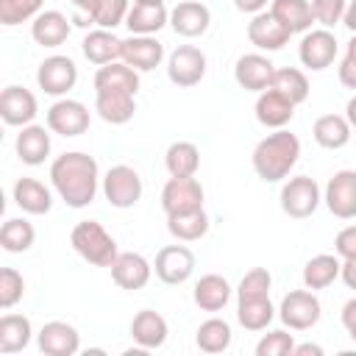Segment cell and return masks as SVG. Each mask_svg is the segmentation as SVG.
<instances>
[{"label": "cell", "mask_w": 356, "mask_h": 356, "mask_svg": "<svg viewBox=\"0 0 356 356\" xmlns=\"http://www.w3.org/2000/svg\"><path fill=\"white\" fill-rule=\"evenodd\" d=\"M253 111H256V120L264 128H275L278 131L295 117V103L289 97H284L281 92H275V89H264V92H259Z\"/></svg>", "instance_id": "7402d4cb"}, {"label": "cell", "mask_w": 356, "mask_h": 356, "mask_svg": "<svg viewBox=\"0 0 356 356\" xmlns=\"http://www.w3.org/2000/svg\"><path fill=\"white\" fill-rule=\"evenodd\" d=\"M323 356V348L320 345H314V342H303V345H295V350H292V356Z\"/></svg>", "instance_id": "db71d44e"}, {"label": "cell", "mask_w": 356, "mask_h": 356, "mask_svg": "<svg viewBox=\"0 0 356 356\" xmlns=\"http://www.w3.org/2000/svg\"><path fill=\"white\" fill-rule=\"evenodd\" d=\"M167 231L178 242H197L209 234V214L203 209L181 211V214H167Z\"/></svg>", "instance_id": "e575fe53"}, {"label": "cell", "mask_w": 356, "mask_h": 356, "mask_svg": "<svg viewBox=\"0 0 356 356\" xmlns=\"http://www.w3.org/2000/svg\"><path fill=\"white\" fill-rule=\"evenodd\" d=\"M345 56H348V58H353V61H356V33H353V36H350V42H348V50H345Z\"/></svg>", "instance_id": "6f0895ef"}, {"label": "cell", "mask_w": 356, "mask_h": 356, "mask_svg": "<svg viewBox=\"0 0 356 356\" xmlns=\"http://www.w3.org/2000/svg\"><path fill=\"white\" fill-rule=\"evenodd\" d=\"M103 195L114 209H131L142 197V175L128 164H114L103 175Z\"/></svg>", "instance_id": "8992f818"}, {"label": "cell", "mask_w": 356, "mask_h": 356, "mask_svg": "<svg viewBox=\"0 0 356 356\" xmlns=\"http://www.w3.org/2000/svg\"><path fill=\"white\" fill-rule=\"evenodd\" d=\"M70 22H72V19H67V17H64L61 11H56V8L42 11V14L31 22V36H33V42L42 44V47H58V44L67 42V36H70V31H72Z\"/></svg>", "instance_id": "484cf974"}, {"label": "cell", "mask_w": 356, "mask_h": 356, "mask_svg": "<svg viewBox=\"0 0 356 356\" xmlns=\"http://www.w3.org/2000/svg\"><path fill=\"white\" fill-rule=\"evenodd\" d=\"M339 81H342V86H348V89H356V61L353 58H342V64H339Z\"/></svg>", "instance_id": "f907efd6"}, {"label": "cell", "mask_w": 356, "mask_h": 356, "mask_svg": "<svg viewBox=\"0 0 356 356\" xmlns=\"http://www.w3.org/2000/svg\"><path fill=\"white\" fill-rule=\"evenodd\" d=\"M161 58H164V44L156 36H136V33H131L128 39H122L120 61H125L136 72L156 70L161 64Z\"/></svg>", "instance_id": "2e32d148"}, {"label": "cell", "mask_w": 356, "mask_h": 356, "mask_svg": "<svg viewBox=\"0 0 356 356\" xmlns=\"http://www.w3.org/2000/svg\"><path fill=\"white\" fill-rule=\"evenodd\" d=\"M39 106H36V95L25 86H6L3 95H0V117L6 125H17V128H25L33 122Z\"/></svg>", "instance_id": "9a60e30c"}, {"label": "cell", "mask_w": 356, "mask_h": 356, "mask_svg": "<svg viewBox=\"0 0 356 356\" xmlns=\"http://www.w3.org/2000/svg\"><path fill=\"white\" fill-rule=\"evenodd\" d=\"M323 195H320V186L314 178L309 175H295L289 178L284 186H281V209L286 217L292 220H306L317 211Z\"/></svg>", "instance_id": "5b68a950"}, {"label": "cell", "mask_w": 356, "mask_h": 356, "mask_svg": "<svg viewBox=\"0 0 356 356\" xmlns=\"http://www.w3.org/2000/svg\"><path fill=\"white\" fill-rule=\"evenodd\" d=\"M209 25H211V11H209V6H203L197 0H184L170 11V28L178 36H186V39L203 36L209 31Z\"/></svg>", "instance_id": "44dd1931"}, {"label": "cell", "mask_w": 356, "mask_h": 356, "mask_svg": "<svg viewBox=\"0 0 356 356\" xmlns=\"http://www.w3.org/2000/svg\"><path fill=\"white\" fill-rule=\"evenodd\" d=\"M153 270H156L159 281H164L170 286H178V284L192 278V273H195V253L186 245H167V248H161L156 253Z\"/></svg>", "instance_id": "9c48e42d"}, {"label": "cell", "mask_w": 356, "mask_h": 356, "mask_svg": "<svg viewBox=\"0 0 356 356\" xmlns=\"http://www.w3.org/2000/svg\"><path fill=\"white\" fill-rule=\"evenodd\" d=\"M100 170L95 156L70 150L50 164V184L70 209H86L97 195Z\"/></svg>", "instance_id": "6da1fadb"}, {"label": "cell", "mask_w": 356, "mask_h": 356, "mask_svg": "<svg viewBox=\"0 0 356 356\" xmlns=\"http://www.w3.org/2000/svg\"><path fill=\"white\" fill-rule=\"evenodd\" d=\"M167 334H170L167 320H164L159 312H153V309H142V312H136L134 320H131V337H134V342H136L139 348H145V350L161 348V345L167 342Z\"/></svg>", "instance_id": "603a6c76"}, {"label": "cell", "mask_w": 356, "mask_h": 356, "mask_svg": "<svg viewBox=\"0 0 356 356\" xmlns=\"http://www.w3.org/2000/svg\"><path fill=\"white\" fill-rule=\"evenodd\" d=\"M267 3L270 0H234L236 11H242V14H259V11H264Z\"/></svg>", "instance_id": "f5cc1de1"}, {"label": "cell", "mask_w": 356, "mask_h": 356, "mask_svg": "<svg viewBox=\"0 0 356 356\" xmlns=\"http://www.w3.org/2000/svg\"><path fill=\"white\" fill-rule=\"evenodd\" d=\"M36 83L44 95L64 97L78 83V67L70 56H47L36 70Z\"/></svg>", "instance_id": "ba28073f"}, {"label": "cell", "mask_w": 356, "mask_h": 356, "mask_svg": "<svg viewBox=\"0 0 356 356\" xmlns=\"http://www.w3.org/2000/svg\"><path fill=\"white\" fill-rule=\"evenodd\" d=\"M167 22H170V11L164 8V3H134L125 17V28L136 36H153Z\"/></svg>", "instance_id": "d4e9b609"}, {"label": "cell", "mask_w": 356, "mask_h": 356, "mask_svg": "<svg viewBox=\"0 0 356 356\" xmlns=\"http://www.w3.org/2000/svg\"><path fill=\"white\" fill-rule=\"evenodd\" d=\"M70 245L75 248V253L83 261H89L95 267H111L114 259L120 256L114 236L97 220H81L70 234Z\"/></svg>", "instance_id": "3957f363"}, {"label": "cell", "mask_w": 356, "mask_h": 356, "mask_svg": "<svg viewBox=\"0 0 356 356\" xmlns=\"http://www.w3.org/2000/svg\"><path fill=\"white\" fill-rule=\"evenodd\" d=\"M289 36H292V31H289L286 25H281L273 11H259V14H253V19L248 22V39H250V44H256L259 50H267V53L281 50V47L289 42Z\"/></svg>", "instance_id": "d6986e66"}, {"label": "cell", "mask_w": 356, "mask_h": 356, "mask_svg": "<svg viewBox=\"0 0 356 356\" xmlns=\"http://www.w3.org/2000/svg\"><path fill=\"white\" fill-rule=\"evenodd\" d=\"M292 350H295V337L281 328L264 334L256 345V356H292Z\"/></svg>", "instance_id": "ee69618b"}, {"label": "cell", "mask_w": 356, "mask_h": 356, "mask_svg": "<svg viewBox=\"0 0 356 356\" xmlns=\"http://www.w3.org/2000/svg\"><path fill=\"white\" fill-rule=\"evenodd\" d=\"M167 78L181 89L200 83L206 78V53L195 44H178L167 58Z\"/></svg>", "instance_id": "52a82bcc"}, {"label": "cell", "mask_w": 356, "mask_h": 356, "mask_svg": "<svg viewBox=\"0 0 356 356\" xmlns=\"http://www.w3.org/2000/svg\"><path fill=\"white\" fill-rule=\"evenodd\" d=\"M275 317V306L270 295L264 298H239L236 300V320L245 331H264Z\"/></svg>", "instance_id": "1f68e13d"}, {"label": "cell", "mask_w": 356, "mask_h": 356, "mask_svg": "<svg viewBox=\"0 0 356 356\" xmlns=\"http://www.w3.org/2000/svg\"><path fill=\"white\" fill-rule=\"evenodd\" d=\"M345 120L350 122V128H356V95L348 100V106H345Z\"/></svg>", "instance_id": "9f6ffc18"}, {"label": "cell", "mask_w": 356, "mask_h": 356, "mask_svg": "<svg viewBox=\"0 0 356 356\" xmlns=\"http://www.w3.org/2000/svg\"><path fill=\"white\" fill-rule=\"evenodd\" d=\"M131 11V0H100V11H97V25L114 31L117 25L125 22Z\"/></svg>", "instance_id": "bcb514c9"}, {"label": "cell", "mask_w": 356, "mask_h": 356, "mask_svg": "<svg viewBox=\"0 0 356 356\" xmlns=\"http://www.w3.org/2000/svg\"><path fill=\"white\" fill-rule=\"evenodd\" d=\"M39 350L44 356H75L81 350V334L64 320H50L39 331Z\"/></svg>", "instance_id": "ac0fdd59"}, {"label": "cell", "mask_w": 356, "mask_h": 356, "mask_svg": "<svg viewBox=\"0 0 356 356\" xmlns=\"http://www.w3.org/2000/svg\"><path fill=\"white\" fill-rule=\"evenodd\" d=\"M81 47H83L86 61H92V64L103 67V64H111V61H117V58H120L122 39H117V36H114V31H108V28H97V31H89V33L83 36Z\"/></svg>", "instance_id": "4316f807"}, {"label": "cell", "mask_w": 356, "mask_h": 356, "mask_svg": "<svg viewBox=\"0 0 356 356\" xmlns=\"http://www.w3.org/2000/svg\"><path fill=\"white\" fill-rule=\"evenodd\" d=\"M14 203L25 214H47L53 209V192L36 178H19L14 184Z\"/></svg>", "instance_id": "f546056e"}, {"label": "cell", "mask_w": 356, "mask_h": 356, "mask_svg": "<svg viewBox=\"0 0 356 356\" xmlns=\"http://www.w3.org/2000/svg\"><path fill=\"white\" fill-rule=\"evenodd\" d=\"M231 325L220 317H209L206 323L197 325V334H195V345L203 350V353H222L231 348Z\"/></svg>", "instance_id": "74e56055"}, {"label": "cell", "mask_w": 356, "mask_h": 356, "mask_svg": "<svg viewBox=\"0 0 356 356\" xmlns=\"http://www.w3.org/2000/svg\"><path fill=\"white\" fill-rule=\"evenodd\" d=\"M270 286H273V275L267 267H253L242 275L239 286H236V300L239 298H264L270 295Z\"/></svg>", "instance_id": "b9f144b4"}, {"label": "cell", "mask_w": 356, "mask_h": 356, "mask_svg": "<svg viewBox=\"0 0 356 356\" xmlns=\"http://www.w3.org/2000/svg\"><path fill=\"white\" fill-rule=\"evenodd\" d=\"M334 253L339 259H356V225H348L334 239Z\"/></svg>", "instance_id": "c3c4849f"}, {"label": "cell", "mask_w": 356, "mask_h": 356, "mask_svg": "<svg viewBox=\"0 0 356 356\" xmlns=\"http://www.w3.org/2000/svg\"><path fill=\"white\" fill-rule=\"evenodd\" d=\"M323 306L312 289H292L281 298L278 317L289 331H309L312 325L320 323Z\"/></svg>", "instance_id": "277c9868"}, {"label": "cell", "mask_w": 356, "mask_h": 356, "mask_svg": "<svg viewBox=\"0 0 356 356\" xmlns=\"http://www.w3.org/2000/svg\"><path fill=\"white\" fill-rule=\"evenodd\" d=\"M348 8V0H312V11H314V22H320L323 28H334L342 22Z\"/></svg>", "instance_id": "f6af8a7d"}, {"label": "cell", "mask_w": 356, "mask_h": 356, "mask_svg": "<svg viewBox=\"0 0 356 356\" xmlns=\"http://www.w3.org/2000/svg\"><path fill=\"white\" fill-rule=\"evenodd\" d=\"M14 150H17L19 161L28 164V167L44 164V159L50 156V128H44V125H33V122L25 125V128L17 134Z\"/></svg>", "instance_id": "cb8c5ba5"}, {"label": "cell", "mask_w": 356, "mask_h": 356, "mask_svg": "<svg viewBox=\"0 0 356 356\" xmlns=\"http://www.w3.org/2000/svg\"><path fill=\"white\" fill-rule=\"evenodd\" d=\"M44 0H0V25L14 28L19 22L36 19L42 14Z\"/></svg>", "instance_id": "60d3db41"}, {"label": "cell", "mask_w": 356, "mask_h": 356, "mask_svg": "<svg viewBox=\"0 0 356 356\" xmlns=\"http://www.w3.org/2000/svg\"><path fill=\"white\" fill-rule=\"evenodd\" d=\"M25 295V278L14 267L0 270V309H11L22 300Z\"/></svg>", "instance_id": "7bdbcfd3"}, {"label": "cell", "mask_w": 356, "mask_h": 356, "mask_svg": "<svg viewBox=\"0 0 356 356\" xmlns=\"http://www.w3.org/2000/svg\"><path fill=\"white\" fill-rule=\"evenodd\" d=\"M339 320H342V328L348 331V337L356 342V298H350V300L342 306Z\"/></svg>", "instance_id": "681fc988"}, {"label": "cell", "mask_w": 356, "mask_h": 356, "mask_svg": "<svg viewBox=\"0 0 356 356\" xmlns=\"http://www.w3.org/2000/svg\"><path fill=\"white\" fill-rule=\"evenodd\" d=\"M72 6V22L81 25V28H89V25H97V11H100V0H70Z\"/></svg>", "instance_id": "7dc6e473"}, {"label": "cell", "mask_w": 356, "mask_h": 356, "mask_svg": "<svg viewBox=\"0 0 356 356\" xmlns=\"http://www.w3.org/2000/svg\"><path fill=\"white\" fill-rule=\"evenodd\" d=\"M164 164H167V172L172 178L195 175L197 167H200V150L192 142H172L164 153Z\"/></svg>", "instance_id": "8d00e7d4"}, {"label": "cell", "mask_w": 356, "mask_h": 356, "mask_svg": "<svg viewBox=\"0 0 356 356\" xmlns=\"http://www.w3.org/2000/svg\"><path fill=\"white\" fill-rule=\"evenodd\" d=\"M339 278L345 281V286H348V289H356V259H342Z\"/></svg>", "instance_id": "816d5d0a"}, {"label": "cell", "mask_w": 356, "mask_h": 356, "mask_svg": "<svg viewBox=\"0 0 356 356\" xmlns=\"http://www.w3.org/2000/svg\"><path fill=\"white\" fill-rule=\"evenodd\" d=\"M270 11L275 14V19L281 25H286L292 33H306L312 31L314 22V11L309 0H273Z\"/></svg>", "instance_id": "836d02e7"}, {"label": "cell", "mask_w": 356, "mask_h": 356, "mask_svg": "<svg viewBox=\"0 0 356 356\" xmlns=\"http://www.w3.org/2000/svg\"><path fill=\"white\" fill-rule=\"evenodd\" d=\"M298 58L306 70H314V72L331 67L337 58V36L328 28L306 31V36L298 44Z\"/></svg>", "instance_id": "8fae6325"}, {"label": "cell", "mask_w": 356, "mask_h": 356, "mask_svg": "<svg viewBox=\"0 0 356 356\" xmlns=\"http://www.w3.org/2000/svg\"><path fill=\"white\" fill-rule=\"evenodd\" d=\"M342 25H345L350 33H356V0H350V3H348L345 17H342Z\"/></svg>", "instance_id": "11a10c76"}, {"label": "cell", "mask_w": 356, "mask_h": 356, "mask_svg": "<svg viewBox=\"0 0 356 356\" xmlns=\"http://www.w3.org/2000/svg\"><path fill=\"white\" fill-rule=\"evenodd\" d=\"M31 320L25 314H3L0 317V353H19L31 345Z\"/></svg>", "instance_id": "d6a6232c"}, {"label": "cell", "mask_w": 356, "mask_h": 356, "mask_svg": "<svg viewBox=\"0 0 356 356\" xmlns=\"http://www.w3.org/2000/svg\"><path fill=\"white\" fill-rule=\"evenodd\" d=\"M273 75H275V64L261 56V53H245L236 58L234 67V81L245 89V92H264L273 86Z\"/></svg>", "instance_id": "5bb4252c"}, {"label": "cell", "mask_w": 356, "mask_h": 356, "mask_svg": "<svg viewBox=\"0 0 356 356\" xmlns=\"http://www.w3.org/2000/svg\"><path fill=\"white\" fill-rule=\"evenodd\" d=\"M95 89H120V92H139V72L134 67H128L125 61H111L103 64L95 72Z\"/></svg>", "instance_id": "d590c367"}, {"label": "cell", "mask_w": 356, "mask_h": 356, "mask_svg": "<svg viewBox=\"0 0 356 356\" xmlns=\"http://www.w3.org/2000/svg\"><path fill=\"white\" fill-rule=\"evenodd\" d=\"M33 239H36V231H33V225L25 217H11L0 228V245H3L6 253H25V250H31Z\"/></svg>", "instance_id": "f35d334b"}, {"label": "cell", "mask_w": 356, "mask_h": 356, "mask_svg": "<svg viewBox=\"0 0 356 356\" xmlns=\"http://www.w3.org/2000/svg\"><path fill=\"white\" fill-rule=\"evenodd\" d=\"M350 122L342 117V114H323V117H317L314 120V125H312V136H314V142L320 145V147H325V150H339V147H345L348 142H350Z\"/></svg>", "instance_id": "f1b7e54d"}, {"label": "cell", "mask_w": 356, "mask_h": 356, "mask_svg": "<svg viewBox=\"0 0 356 356\" xmlns=\"http://www.w3.org/2000/svg\"><path fill=\"white\" fill-rule=\"evenodd\" d=\"M161 209L164 214H181L192 209H203V184L195 175L172 178L161 189Z\"/></svg>", "instance_id": "30bf717a"}, {"label": "cell", "mask_w": 356, "mask_h": 356, "mask_svg": "<svg viewBox=\"0 0 356 356\" xmlns=\"http://www.w3.org/2000/svg\"><path fill=\"white\" fill-rule=\"evenodd\" d=\"M153 275V264L142 256V253H120L111 264V278L120 289H128V292H136V289H145L147 281Z\"/></svg>", "instance_id": "e0dca14e"}, {"label": "cell", "mask_w": 356, "mask_h": 356, "mask_svg": "<svg viewBox=\"0 0 356 356\" xmlns=\"http://www.w3.org/2000/svg\"><path fill=\"white\" fill-rule=\"evenodd\" d=\"M134 3H164V0H134Z\"/></svg>", "instance_id": "680465c9"}, {"label": "cell", "mask_w": 356, "mask_h": 356, "mask_svg": "<svg viewBox=\"0 0 356 356\" xmlns=\"http://www.w3.org/2000/svg\"><path fill=\"white\" fill-rule=\"evenodd\" d=\"M270 89L281 92L284 97H289L298 106V103H303L309 97V78L298 67H281V70H275Z\"/></svg>", "instance_id": "ab89813d"}, {"label": "cell", "mask_w": 356, "mask_h": 356, "mask_svg": "<svg viewBox=\"0 0 356 356\" xmlns=\"http://www.w3.org/2000/svg\"><path fill=\"white\" fill-rule=\"evenodd\" d=\"M136 95L120 89H95V111L108 125H125L136 114Z\"/></svg>", "instance_id": "ffe728a7"}, {"label": "cell", "mask_w": 356, "mask_h": 356, "mask_svg": "<svg viewBox=\"0 0 356 356\" xmlns=\"http://www.w3.org/2000/svg\"><path fill=\"white\" fill-rule=\"evenodd\" d=\"M192 298H195V306L197 309H203V312H220L231 300V284H228V278H222L217 273L200 275V281L195 284Z\"/></svg>", "instance_id": "83f0119b"}, {"label": "cell", "mask_w": 356, "mask_h": 356, "mask_svg": "<svg viewBox=\"0 0 356 356\" xmlns=\"http://www.w3.org/2000/svg\"><path fill=\"white\" fill-rule=\"evenodd\" d=\"M328 211L339 220H353L356 217V170H339L331 175L325 184L323 195Z\"/></svg>", "instance_id": "4fadbf2b"}, {"label": "cell", "mask_w": 356, "mask_h": 356, "mask_svg": "<svg viewBox=\"0 0 356 356\" xmlns=\"http://www.w3.org/2000/svg\"><path fill=\"white\" fill-rule=\"evenodd\" d=\"M300 159V139L295 134H289L286 128H278L273 134H267L256 147H253V170L261 181L275 184L281 178H286L292 172V167Z\"/></svg>", "instance_id": "7a4b0ae2"}, {"label": "cell", "mask_w": 356, "mask_h": 356, "mask_svg": "<svg viewBox=\"0 0 356 356\" xmlns=\"http://www.w3.org/2000/svg\"><path fill=\"white\" fill-rule=\"evenodd\" d=\"M339 270H342V261L337 253H317L303 267V286L312 292L325 289L339 278Z\"/></svg>", "instance_id": "4dcf8cb0"}, {"label": "cell", "mask_w": 356, "mask_h": 356, "mask_svg": "<svg viewBox=\"0 0 356 356\" xmlns=\"http://www.w3.org/2000/svg\"><path fill=\"white\" fill-rule=\"evenodd\" d=\"M47 128L58 136H81L89 128V108L81 100L61 97L47 108Z\"/></svg>", "instance_id": "7c38bea8"}]
</instances>
